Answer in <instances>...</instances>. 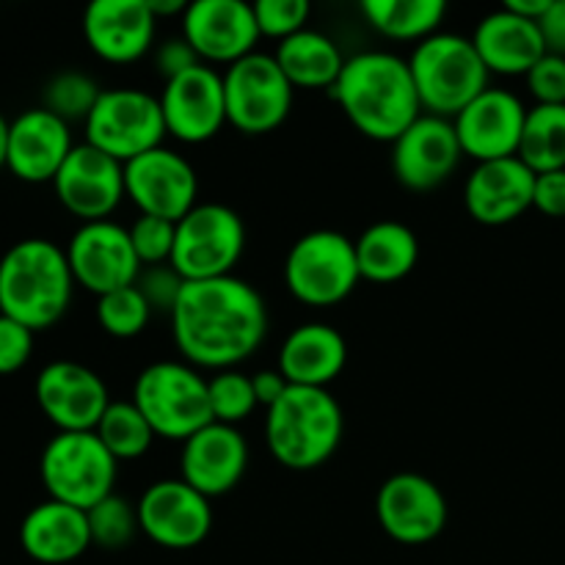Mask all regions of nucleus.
Returning <instances> with one entry per match:
<instances>
[{
	"mask_svg": "<svg viewBox=\"0 0 565 565\" xmlns=\"http://www.w3.org/2000/svg\"><path fill=\"white\" fill-rule=\"evenodd\" d=\"M461 154L452 119L423 114L392 143V171L408 191H434L450 180Z\"/></svg>",
	"mask_w": 565,
	"mask_h": 565,
	"instance_id": "20",
	"label": "nucleus"
},
{
	"mask_svg": "<svg viewBox=\"0 0 565 565\" xmlns=\"http://www.w3.org/2000/svg\"><path fill=\"white\" fill-rule=\"evenodd\" d=\"M20 546L31 561L42 565L75 563L94 546L86 511L47 497L22 519Z\"/></svg>",
	"mask_w": 565,
	"mask_h": 565,
	"instance_id": "26",
	"label": "nucleus"
},
{
	"mask_svg": "<svg viewBox=\"0 0 565 565\" xmlns=\"http://www.w3.org/2000/svg\"><path fill=\"white\" fill-rule=\"evenodd\" d=\"M125 191L141 215L177 224L199 204V177L191 160L158 147L125 163Z\"/></svg>",
	"mask_w": 565,
	"mask_h": 565,
	"instance_id": "13",
	"label": "nucleus"
},
{
	"mask_svg": "<svg viewBox=\"0 0 565 565\" xmlns=\"http://www.w3.org/2000/svg\"><path fill=\"white\" fill-rule=\"evenodd\" d=\"M132 403L160 439L188 441L213 423L210 381L188 362H154L143 367L132 386Z\"/></svg>",
	"mask_w": 565,
	"mask_h": 565,
	"instance_id": "6",
	"label": "nucleus"
},
{
	"mask_svg": "<svg viewBox=\"0 0 565 565\" xmlns=\"http://www.w3.org/2000/svg\"><path fill=\"white\" fill-rule=\"evenodd\" d=\"M345 337L329 323H303L287 334L279 351V370L292 386L329 390L331 381L345 370Z\"/></svg>",
	"mask_w": 565,
	"mask_h": 565,
	"instance_id": "28",
	"label": "nucleus"
},
{
	"mask_svg": "<svg viewBox=\"0 0 565 565\" xmlns=\"http://www.w3.org/2000/svg\"><path fill=\"white\" fill-rule=\"evenodd\" d=\"M472 42L486 70L494 75L527 77V72L546 55L539 22L524 20V17L508 11L505 6L480 20L472 33Z\"/></svg>",
	"mask_w": 565,
	"mask_h": 565,
	"instance_id": "27",
	"label": "nucleus"
},
{
	"mask_svg": "<svg viewBox=\"0 0 565 565\" xmlns=\"http://www.w3.org/2000/svg\"><path fill=\"white\" fill-rule=\"evenodd\" d=\"M138 527L163 550H193L213 530V508L204 494L177 480H158L136 505Z\"/></svg>",
	"mask_w": 565,
	"mask_h": 565,
	"instance_id": "14",
	"label": "nucleus"
},
{
	"mask_svg": "<svg viewBox=\"0 0 565 565\" xmlns=\"http://www.w3.org/2000/svg\"><path fill=\"white\" fill-rule=\"evenodd\" d=\"M329 94L345 119L373 141L395 143L423 116L412 66L406 58L384 50L345 58Z\"/></svg>",
	"mask_w": 565,
	"mask_h": 565,
	"instance_id": "2",
	"label": "nucleus"
},
{
	"mask_svg": "<svg viewBox=\"0 0 565 565\" xmlns=\"http://www.w3.org/2000/svg\"><path fill=\"white\" fill-rule=\"evenodd\" d=\"M292 92L296 88L274 55H246L224 72L226 125L246 136L274 132L290 116Z\"/></svg>",
	"mask_w": 565,
	"mask_h": 565,
	"instance_id": "11",
	"label": "nucleus"
},
{
	"mask_svg": "<svg viewBox=\"0 0 565 565\" xmlns=\"http://www.w3.org/2000/svg\"><path fill=\"white\" fill-rule=\"evenodd\" d=\"M248 467L246 436L235 425L210 423L199 434L182 441L180 472L191 489L213 497L230 494L237 489Z\"/></svg>",
	"mask_w": 565,
	"mask_h": 565,
	"instance_id": "22",
	"label": "nucleus"
},
{
	"mask_svg": "<svg viewBox=\"0 0 565 565\" xmlns=\"http://www.w3.org/2000/svg\"><path fill=\"white\" fill-rule=\"evenodd\" d=\"M174 235H177L174 221L154 218V215H138L130 226V241H132V248H136L138 263H141L143 268L171 263Z\"/></svg>",
	"mask_w": 565,
	"mask_h": 565,
	"instance_id": "38",
	"label": "nucleus"
},
{
	"mask_svg": "<svg viewBox=\"0 0 565 565\" xmlns=\"http://www.w3.org/2000/svg\"><path fill=\"white\" fill-rule=\"evenodd\" d=\"M174 342L188 364L204 370H235L268 334L265 298L248 281L232 276L185 281L171 312Z\"/></svg>",
	"mask_w": 565,
	"mask_h": 565,
	"instance_id": "1",
	"label": "nucleus"
},
{
	"mask_svg": "<svg viewBox=\"0 0 565 565\" xmlns=\"http://www.w3.org/2000/svg\"><path fill=\"white\" fill-rule=\"evenodd\" d=\"M99 94H103V88L97 86V81L92 75L66 70L47 81V86L42 92V108H47L50 114L64 119L66 125H72V121H86L94 105H97Z\"/></svg>",
	"mask_w": 565,
	"mask_h": 565,
	"instance_id": "34",
	"label": "nucleus"
},
{
	"mask_svg": "<svg viewBox=\"0 0 565 565\" xmlns=\"http://www.w3.org/2000/svg\"><path fill=\"white\" fill-rule=\"evenodd\" d=\"M533 207L550 218H565V169L535 174Z\"/></svg>",
	"mask_w": 565,
	"mask_h": 565,
	"instance_id": "44",
	"label": "nucleus"
},
{
	"mask_svg": "<svg viewBox=\"0 0 565 565\" xmlns=\"http://www.w3.org/2000/svg\"><path fill=\"white\" fill-rule=\"evenodd\" d=\"M86 516L88 530H92V544L103 546V550H121L136 539V533H141L136 505H130L119 494L105 497L92 511H86Z\"/></svg>",
	"mask_w": 565,
	"mask_h": 565,
	"instance_id": "36",
	"label": "nucleus"
},
{
	"mask_svg": "<svg viewBox=\"0 0 565 565\" xmlns=\"http://www.w3.org/2000/svg\"><path fill=\"white\" fill-rule=\"evenodd\" d=\"M149 11H152L154 20H163V17L171 14H185L188 3L185 0H147Z\"/></svg>",
	"mask_w": 565,
	"mask_h": 565,
	"instance_id": "48",
	"label": "nucleus"
},
{
	"mask_svg": "<svg viewBox=\"0 0 565 565\" xmlns=\"http://www.w3.org/2000/svg\"><path fill=\"white\" fill-rule=\"evenodd\" d=\"M9 125L11 121L0 114V169L6 166V152H9Z\"/></svg>",
	"mask_w": 565,
	"mask_h": 565,
	"instance_id": "49",
	"label": "nucleus"
},
{
	"mask_svg": "<svg viewBox=\"0 0 565 565\" xmlns=\"http://www.w3.org/2000/svg\"><path fill=\"white\" fill-rule=\"evenodd\" d=\"M252 375L241 370H221L210 379V408H213V423L235 425L252 417L257 408Z\"/></svg>",
	"mask_w": 565,
	"mask_h": 565,
	"instance_id": "37",
	"label": "nucleus"
},
{
	"mask_svg": "<svg viewBox=\"0 0 565 565\" xmlns=\"http://www.w3.org/2000/svg\"><path fill=\"white\" fill-rule=\"evenodd\" d=\"M252 384H254V395H257L259 406L268 412L274 403H279V397L290 390L287 379L281 375V370H259V373L252 375Z\"/></svg>",
	"mask_w": 565,
	"mask_h": 565,
	"instance_id": "46",
	"label": "nucleus"
},
{
	"mask_svg": "<svg viewBox=\"0 0 565 565\" xmlns=\"http://www.w3.org/2000/svg\"><path fill=\"white\" fill-rule=\"evenodd\" d=\"M541 36H544L546 53L563 55L565 58V0H552L550 11L539 22Z\"/></svg>",
	"mask_w": 565,
	"mask_h": 565,
	"instance_id": "45",
	"label": "nucleus"
},
{
	"mask_svg": "<svg viewBox=\"0 0 565 565\" xmlns=\"http://www.w3.org/2000/svg\"><path fill=\"white\" fill-rule=\"evenodd\" d=\"M527 88L535 97V105H565V58L546 53L533 70L527 72Z\"/></svg>",
	"mask_w": 565,
	"mask_h": 565,
	"instance_id": "41",
	"label": "nucleus"
},
{
	"mask_svg": "<svg viewBox=\"0 0 565 565\" xmlns=\"http://www.w3.org/2000/svg\"><path fill=\"white\" fill-rule=\"evenodd\" d=\"M535 171L519 158L478 163L463 188L469 215L483 226H505L533 207Z\"/></svg>",
	"mask_w": 565,
	"mask_h": 565,
	"instance_id": "25",
	"label": "nucleus"
},
{
	"mask_svg": "<svg viewBox=\"0 0 565 565\" xmlns=\"http://www.w3.org/2000/svg\"><path fill=\"white\" fill-rule=\"evenodd\" d=\"M119 461L94 430L55 434L39 458V475L50 500L92 511L114 494Z\"/></svg>",
	"mask_w": 565,
	"mask_h": 565,
	"instance_id": "7",
	"label": "nucleus"
},
{
	"mask_svg": "<svg viewBox=\"0 0 565 565\" xmlns=\"http://www.w3.org/2000/svg\"><path fill=\"white\" fill-rule=\"evenodd\" d=\"M362 14L386 39L425 42L439 33L447 3L445 0H364Z\"/></svg>",
	"mask_w": 565,
	"mask_h": 565,
	"instance_id": "31",
	"label": "nucleus"
},
{
	"mask_svg": "<svg viewBox=\"0 0 565 565\" xmlns=\"http://www.w3.org/2000/svg\"><path fill=\"white\" fill-rule=\"evenodd\" d=\"M252 6L259 36L279 39V42L301 33L312 14V6L307 0H257Z\"/></svg>",
	"mask_w": 565,
	"mask_h": 565,
	"instance_id": "39",
	"label": "nucleus"
},
{
	"mask_svg": "<svg viewBox=\"0 0 565 565\" xmlns=\"http://www.w3.org/2000/svg\"><path fill=\"white\" fill-rule=\"evenodd\" d=\"M75 292L66 248L44 237L14 243L0 257V315L36 331L50 329L66 315Z\"/></svg>",
	"mask_w": 565,
	"mask_h": 565,
	"instance_id": "3",
	"label": "nucleus"
},
{
	"mask_svg": "<svg viewBox=\"0 0 565 565\" xmlns=\"http://www.w3.org/2000/svg\"><path fill=\"white\" fill-rule=\"evenodd\" d=\"M414 86L419 105L430 116L456 119L475 97L489 88V75L475 42L458 33H434L414 47L412 58Z\"/></svg>",
	"mask_w": 565,
	"mask_h": 565,
	"instance_id": "5",
	"label": "nucleus"
},
{
	"mask_svg": "<svg viewBox=\"0 0 565 565\" xmlns=\"http://www.w3.org/2000/svg\"><path fill=\"white\" fill-rule=\"evenodd\" d=\"M149 318H152V307H149L147 298L141 296V290L136 285L121 287V290L97 298L99 329L105 334L116 337V340H132V337H138L147 329Z\"/></svg>",
	"mask_w": 565,
	"mask_h": 565,
	"instance_id": "35",
	"label": "nucleus"
},
{
	"mask_svg": "<svg viewBox=\"0 0 565 565\" xmlns=\"http://www.w3.org/2000/svg\"><path fill=\"white\" fill-rule=\"evenodd\" d=\"M136 287L141 290V296L147 298V303L152 307V312H174L177 301L182 296V287L185 279L166 265H152V268H143L141 276L136 279Z\"/></svg>",
	"mask_w": 565,
	"mask_h": 565,
	"instance_id": "40",
	"label": "nucleus"
},
{
	"mask_svg": "<svg viewBox=\"0 0 565 565\" xmlns=\"http://www.w3.org/2000/svg\"><path fill=\"white\" fill-rule=\"evenodd\" d=\"M379 524L392 541L423 546L439 539L447 524V500L434 480L417 472L392 475L375 497Z\"/></svg>",
	"mask_w": 565,
	"mask_h": 565,
	"instance_id": "15",
	"label": "nucleus"
},
{
	"mask_svg": "<svg viewBox=\"0 0 565 565\" xmlns=\"http://www.w3.org/2000/svg\"><path fill=\"white\" fill-rule=\"evenodd\" d=\"M527 108L508 88H486L452 119L461 152L478 163L516 158Z\"/></svg>",
	"mask_w": 565,
	"mask_h": 565,
	"instance_id": "21",
	"label": "nucleus"
},
{
	"mask_svg": "<svg viewBox=\"0 0 565 565\" xmlns=\"http://www.w3.org/2000/svg\"><path fill=\"white\" fill-rule=\"evenodd\" d=\"M246 248L243 218L226 204L199 202L177 221L171 268L185 281H207L232 276Z\"/></svg>",
	"mask_w": 565,
	"mask_h": 565,
	"instance_id": "8",
	"label": "nucleus"
},
{
	"mask_svg": "<svg viewBox=\"0 0 565 565\" xmlns=\"http://www.w3.org/2000/svg\"><path fill=\"white\" fill-rule=\"evenodd\" d=\"M516 158L535 174L565 169V105H535L527 110Z\"/></svg>",
	"mask_w": 565,
	"mask_h": 565,
	"instance_id": "32",
	"label": "nucleus"
},
{
	"mask_svg": "<svg viewBox=\"0 0 565 565\" xmlns=\"http://www.w3.org/2000/svg\"><path fill=\"white\" fill-rule=\"evenodd\" d=\"M36 403L58 434L94 430L110 406L105 381L92 367L77 362H50L36 375Z\"/></svg>",
	"mask_w": 565,
	"mask_h": 565,
	"instance_id": "17",
	"label": "nucleus"
},
{
	"mask_svg": "<svg viewBox=\"0 0 565 565\" xmlns=\"http://www.w3.org/2000/svg\"><path fill=\"white\" fill-rule=\"evenodd\" d=\"M75 149L70 125L47 108H28L9 125L6 166L22 182H53Z\"/></svg>",
	"mask_w": 565,
	"mask_h": 565,
	"instance_id": "23",
	"label": "nucleus"
},
{
	"mask_svg": "<svg viewBox=\"0 0 565 565\" xmlns=\"http://www.w3.org/2000/svg\"><path fill=\"white\" fill-rule=\"evenodd\" d=\"M33 353V331L0 315V375H11L28 364Z\"/></svg>",
	"mask_w": 565,
	"mask_h": 565,
	"instance_id": "42",
	"label": "nucleus"
},
{
	"mask_svg": "<svg viewBox=\"0 0 565 565\" xmlns=\"http://www.w3.org/2000/svg\"><path fill=\"white\" fill-rule=\"evenodd\" d=\"M166 130L185 143H204L226 125L224 75L207 64H199L166 81L160 94Z\"/></svg>",
	"mask_w": 565,
	"mask_h": 565,
	"instance_id": "19",
	"label": "nucleus"
},
{
	"mask_svg": "<svg viewBox=\"0 0 565 565\" xmlns=\"http://www.w3.org/2000/svg\"><path fill=\"white\" fill-rule=\"evenodd\" d=\"M182 36L202 64H226L257 53L259 39L254 6L243 0H193L182 14Z\"/></svg>",
	"mask_w": 565,
	"mask_h": 565,
	"instance_id": "18",
	"label": "nucleus"
},
{
	"mask_svg": "<svg viewBox=\"0 0 565 565\" xmlns=\"http://www.w3.org/2000/svg\"><path fill=\"white\" fill-rule=\"evenodd\" d=\"M362 279L375 285L401 281L417 268L419 241L412 226L401 221H379L353 241Z\"/></svg>",
	"mask_w": 565,
	"mask_h": 565,
	"instance_id": "29",
	"label": "nucleus"
},
{
	"mask_svg": "<svg viewBox=\"0 0 565 565\" xmlns=\"http://www.w3.org/2000/svg\"><path fill=\"white\" fill-rule=\"evenodd\" d=\"M158 20L147 0H94L83 11L86 44L110 64H132L149 53Z\"/></svg>",
	"mask_w": 565,
	"mask_h": 565,
	"instance_id": "24",
	"label": "nucleus"
},
{
	"mask_svg": "<svg viewBox=\"0 0 565 565\" xmlns=\"http://www.w3.org/2000/svg\"><path fill=\"white\" fill-rule=\"evenodd\" d=\"M276 61L292 88H331L340 77L345 58L337 42L326 33L303 28L276 47Z\"/></svg>",
	"mask_w": 565,
	"mask_h": 565,
	"instance_id": "30",
	"label": "nucleus"
},
{
	"mask_svg": "<svg viewBox=\"0 0 565 565\" xmlns=\"http://www.w3.org/2000/svg\"><path fill=\"white\" fill-rule=\"evenodd\" d=\"M356 246L342 232L315 230L298 237L285 259L287 290L309 307H334L356 290Z\"/></svg>",
	"mask_w": 565,
	"mask_h": 565,
	"instance_id": "9",
	"label": "nucleus"
},
{
	"mask_svg": "<svg viewBox=\"0 0 565 565\" xmlns=\"http://www.w3.org/2000/svg\"><path fill=\"white\" fill-rule=\"evenodd\" d=\"M552 0H508L505 9L513 11V14L524 17V20H533V22H541L544 20V14L550 11Z\"/></svg>",
	"mask_w": 565,
	"mask_h": 565,
	"instance_id": "47",
	"label": "nucleus"
},
{
	"mask_svg": "<svg viewBox=\"0 0 565 565\" xmlns=\"http://www.w3.org/2000/svg\"><path fill=\"white\" fill-rule=\"evenodd\" d=\"M83 125H86V143L119 163H130L163 147V138L169 132L160 97L143 88H103L97 105Z\"/></svg>",
	"mask_w": 565,
	"mask_h": 565,
	"instance_id": "10",
	"label": "nucleus"
},
{
	"mask_svg": "<svg viewBox=\"0 0 565 565\" xmlns=\"http://www.w3.org/2000/svg\"><path fill=\"white\" fill-rule=\"evenodd\" d=\"M154 64H158L160 75H163L166 81H171V77L182 75V72L202 64V58H199L196 50L185 42V36H177L166 39V42L160 44L158 53H154Z\"/></svg>",
	"mask_w": 565,
	"mask_h": 565,
	"instance_id": "43",
	"label": "nucleus"
},
{
	"mask_svg": "<svg viewBox=\"0 0 565 565\" xmlns=\"http://www.w3.org/2000/svg\"><path fill=\"white\" fill-rule=\"evenodd\" d=\"M66 259L75 285L86 287L97 298L121 287H132L143 270L132 248L130 230L114 221L83 224L66 243Z\"/></svg>",
	"mask_w": 565,
	"mask_h": 565,
	"instance_id": "12",
	"label": "nucleus"
},
{
	"mask_svg": "<svg viewBox=\"0 0 565 565\" xmlns=\"http://www.w3.org/2000/svg\"><path fill=\"white\" fill-rule=\"evenodd\" d=\"M345 430L342 408L329 390L292 386L265 414V441L276 461L309 472L337 452Z\"/></svg>",
	"mask_w": 565,
	"mask_h": 565,
	"instance_id": "4",
	"label": "nucleus"
},
{
	"mask_svg": "<svg viewBox=\"0 0 565 565\" xmlns=\"http://www.w3.org/2000/svg\"><path fill=\"white\" fill-rule=\"evenodd\" d=\"M94 434L99 436V441L108 447L116 461H136V458L147 456L152 441L158 439L154 430L149 428L147 417L138 412L132 401H110Z\"/></svg>",
	"mask_w": 565,
	"mask_h": 565,
	"instance_id": "33",
	"label": "nucleus"
},
{
	"mask_svg": "<svg viewBox=\"0 0 565 565\" xmlns=\"http://www.w3.org/2000/svg\"><path fill=\"white\" fill-rule=\"evenodd\" d=\"M53 188L58 202L83 224L108 221V215L127 196L125 163L99 152L92 143H75L55 174Z\"/></svg>",
	"mask_w": 565,
	"mask_h": 565,
	"instance_id": "16",
	"label": "nucleus"
}]
</instances>
